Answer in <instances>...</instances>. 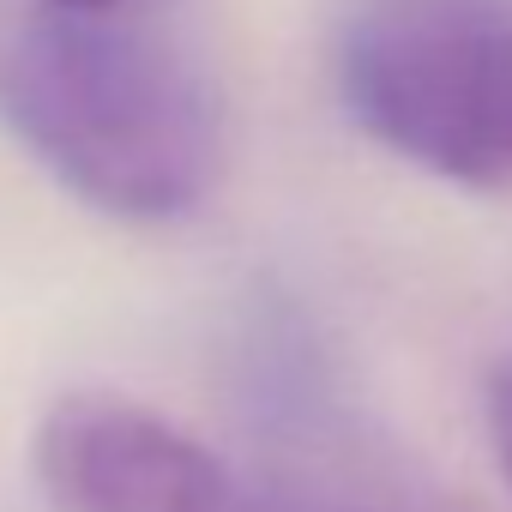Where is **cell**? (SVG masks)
Masks as SVG:
<instances>
[{"label": "cell", "instance_id": "cell-4", "mask_svg": "<svg viewBox=\"0 0 512 512\" xmlns=\"http://www.w3.org/2000/svg\"><path fill=\"white\" fill-rule=\"evenodd\" d=\"M247 512H446L440 500L380 482V476H356V470H302V476H278L272 488L247 494Z\"/></svg>", "mask_w": 512, "mask_h": 512}, {"label": "cell", "instance_id": "cell-5", "mask_svg": "<svg viewBox=\"0 0 512 512\" xmlns=\"http://www.w3.org/2000/svg\"><path fill=\"white\" fill-rule=\"evenodd\" d=\"M482 404H488L494 458H500V470H506V482H512V362H500V368L488 374V392H482Z\"/></svg>", "mask_w": 512, "mask_h": 512}, {"label": "cell", "instance_id": "cell-1", "mask_svg": "<svg viewBox=\"0 0 512 512\" xmlns=\"http://www.w3.org/2000/svg\"><path fill=\"white\" fill-rule=\"evenodd\" d=\"M0 127L115 223H175L223 169V103L199 55L115 13L0 7Z\"/></svg>", "mask_w": 512, "mask_h": 512}, {"label": "cell", "instance_id": "cell-2", "mask_svg": "<svg viewBox=\"0 0 512 512\" xmlns=\"http://www.w3.org/2000/svg\"><path fill=\"white\" fill-rule=\"evenodd\" d=\"M332 73L350 121L392 157L512 187V0H350Z\"/></svg>", "mask_w": 512, "mask_h": 512}, {"label": "cell", "instance_id": "cell-6", "mask_svg": "<svg viewBox=\"0 0 512 512\" xmlns=\"http://www.w3.org/2000/svg\"><path fill=\"white\" fill-rule=\"evenodd\" d=\"M37 7H55V13H115L127 0H37Z\"/></svg>", "mask_w": 512, "mask_h": 512}, {"label": "cell", "instance_id": "cell-3", "mask_svg": "<svg viewBox=\"0 0 512 512\" xmlns=\"http://www.w3.org/2000/svg\"><path fill=\"white\" fill-rule=\"evenodd\" d=\"M37 476L61 512H247V488L199 434L121 392L55 398Z\"/></svg>", "mask_w": 512, "mask_h": 512}]
</instances>
